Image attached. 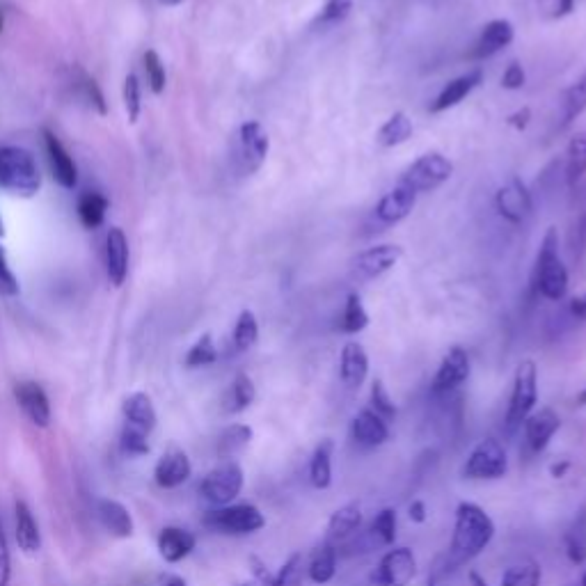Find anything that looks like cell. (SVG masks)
<instances>
[{"mask_svg": "<svg viewBox=\"0 0 586 586\" xmlns=\"http://www.w3.org/2000/svg\"><path fill=\"white\" fill-rule=\"evenodd\" d=\"M493 538L495 522L488 516L486 509H481V506L474 502L458 504L449 550L445 557H440L438 564H435L433 580H429V584H435V580L445 577L449 570H456L470 564L472 559H477L479 554L493 543Z\"/></svg>", "mask_w": 586, "mask_h": 586, "instance_id": "obj_1", "label": "cell"}, {"mask_svg": "<svg viewBox=\"0 0 586 586\" xmlns=\"http://www.w3.org/2000/svg\"><path fill=\"white\" fill-rule=\"evenodd\" d=\"M42 188V172L35 156L23 147H0V190L19 197H35Z\"/></svg>", "mask_w": 586, "mask_h": 586, "instance_id": "obj_2", "label": "cell"}, {"mask_svg": "<svg viewBox=\"0 0 586 586\" xmlns=\"http://www.w3.org/2000/svg\"><path fill=\"white\" fill-rule=\"evenodd\" d=\"M534 289L548 300H561L568 291V271L564 261L559 259V232L557 227H548L541 248H538L534 273H532Z\"/></svg>", "mask_w": 586, "mask_h": 586, "instance_id": "obj_3", "label": "cell"}, {"mask_svg": "<svg viewBox=\"0 0 586 586\" xmlns=\"http://www.w3.org/2000/svg\"><path fill=\"white\" fill-rule=\"evenodd\" d=\"M124 429L120 445L129 456H142L149 451V433L156 429V410L145 392H133L122 403Z\"/></svg>", "mask_w": 586, "mask_h": 586, "instance_id": "obj_4", "label": "cell"}, {"mask_svg": "<svg viewBox=\"0 0 586 586\" xmlns=\"http://www.w3.org/2000/svg\"><path fill=\"white\" fill-rule=\"evenodd\" d=\"M538 403V369L534 360H522L513 378L509 410H506V431L522 429L525 419L534 413Z\"/></svg>", "mask_w": 586, "mask_h": 586, "instance_id": "obj_5", "label": "cell"}, {"mask_svg": "<svg viewBox=\"0 0 586 586\" xmlns=\"http://www.w3.org/2000/svg\"><path fill=\"white\" fill-rule=\"evenodd\" d=\"M204 525L225 536H250L266 527V518L255 504H229L209 511Z\"/></svg>", "mask_w": 586, "mask_h": 586, "instance_id": "obj_6", "label": "cell"}, {"mask_svg": "<svg viewBox=\"0 0 586 586\" xmlns=\"http://www.w3.org/2000/svg\"><path fill=\"white\" fill-rule=\"evenodd\" d=\"M454 174V163L440 152H429L410 163L399 177V184L408 186L413 193H433L442 184H447Z\"/></svg>", "mask_w": 586, "mask_h": 586, "instance_id": "obj_7", "label": "cell"}, {"mask_svg": "<svg viewBox=\"0 0 586 586\" xmlns=\"http://www.w3.org/2000/svg\"><path fill=\"white\" fill-rule=\"evenodd\" d=\"M506 472H509V456L497 438H483L470 451L461 470L463 477L470 481H497L504 479Z\"/></svg>", "mask_w": 586, "mask_h": 586, "instance_id": "obj_8", "label": "cell"}, {"mask_svg": "<svg viewBox=\"0 0 586 586\" xmlns=\"http://www.w3.org/2000/svg\"><path fill=\"white\" fill-rule=\"evenodd\" d=\"M268 149H271V138L264 126L257 120H250L241 124L239 133L234 140V165L241 174H255L261 165H264Z\"/></svg>", "mask_w": 586, "mask_h": 586, "instance_id": "obj_9", "label": "cell"}, {"mask_svg": "<svg viewBox=\"0 0 586 586\" xmlns=\"http://www.w3.org/2000/svg\"><path fill=\"white\" fill-rule=\"evenodd\" d=\"M243 467L236 461H225L204 477L200 483V495L211 506H229L243 490Z\"/></svg>", "mask_w": 586, "mask_h": 586, "instance_id": "obj_10", "label": "cell"}, {"mask_svg": "<svg viewBox=\"0 0 586 586\" xmlns=\"http://www.w3.org/2000/svg\"><path fill=\"white\" fill-rule=\"evenodd\" d=\"M417 575V559L410 548H392L380 557L371 575L374 586H408Z\"/></svg>", "mask_w": 586, "mask_h": 586, "instance_id": "obj_11", "label": "cell"}, {"mask_svg": "<svg viewBox=\"0 0 586 586\" xmlns=\"http://www.w3.org/2000/svg\"><path fill=\"white\" fill-rule=\"evenodd\" d=\"M401 257H403L401 245H394V243L374 245V248L362 250L351 259V273L353 277H358L360 282L378 280V277L390 273L392 268L399 264Z\"/></svg>", "mask_w": 586, "mask_h": 586, "instance_id": "obj_12", "label": "cell"}, {"mask_svg": "<svg viewBox=\"0 0 586 586\" xmlns=\"http://www.w3.org/2000/svg\"><path fill=\"white\" fill-rule=\"evenodd\" d=\"M495 209L506 223L511 225L527 223L534 211V200H532V193H529V188L525 186V181L518 177H511L509 181H504L495 193Z\"/></svg>", "mask_w": 586, "mask_h": 586, "instance_id": "obj_13", "label": "cell"}, {"mask_svg": "<svg viewBox=\"0 0 586 586\" xmlns=\"http://www.w3.org/2000/svg\"><path fill=\"white\" fill-rule=\"evenodd\" d=\"M472 364H470V355H467L465 348L454 346L449 348V353L442 358L438 371H435L433 383H431V392L433 394H451L458 387L467 383L470 378Z\"/></svg>", "mask_w": 586, "mask_h": 586, "instance_id": "obj_14", "label": "cell"}, {"mask_svg": "<svg viewBox=\"0 0 586 586\" xmlns=\"http://www.w3.org/2000/svg\"><path fill=\"white\" fill-rule=\"evenodd\" d=\"M14 399H17L23 415L30 419V424L46 429L51 424V403L46 397L44 387L35 380H21L14 385Z\"/></svg>", "mask_w": 586, "mask_h": 586, "instance_id": "obj_15", "label": "cell"}, {"mask_svg": "<svg viewBox=\"0 0 586 586\" xmlns=\"http://www.w3.org/2000/svg\"><path fill=\"white\" fill-rule=\"evenodd\" d=\"M415 204H417V193H413L408 186H403L397 181V186L387 190V193L380 197L374 213L380 225L392 227V225H399L401 220H406L410 213H413Z\"/></svg>", "mask_w": 586, "mask_h": 586, "instance_id": "obj_16", "label": "cell"}, {"mask_svg": "<svg viewBox=\"0 0 586 586\" xmlns=\"http://www.w3.org/2000/svg\"><path fill=\"white\" fill-rule=\"evenodd\" d=\"M525 440L527 447L534 451V454H541V451L548 449L554 435L561 429V417L557 410L552 408H538L532 415L525 419Z\"/></svg>", "mask_w": 586, "mask_h": 586, "instance_id": "obj_17", "label": "cell"}, {"mask_svg": "<svg viewBox=\"0 0 586 586\" xmlns=\"http://www.w3.org/2000/svg\"><path fill=\"white\" fill-rule=\"evenodd\" d=\"M351 438L362 449H376L383 447L390 440V424L383 417L376 415L371 408H362L358 415L353 417L351 424Z\"/></svg>", "mask_w": 586, "mask_h": 586, "instance_id": "obj_18", "label": "cell"}, {"mask_svg": "<svg viewBox=\"0 0 586 586\" xmlns=\"http://www.w3.org/2000/svg\"><path fill=\"white\" fill-rule=\"evenodd\" d=\"M516 37V30H513V23L506 19H493L483 26L477 44L472 46L470 60H486L493 58L495 53L504 51L506 46L513 42Z\"/></svg>", "mask_w": 586, "mask_h": 586, "instance_id": "obj_19", "label": "cell"}, {"mask_svg": "<svg viewBox=\"0 0 586 586\" xmlns=\"http://www.w3.org/2000/svg\"><path fill=\"white\" fill-rule=\"evenodd\" d=\"M106 275L113 287H122L129 275V241L120 227H110L106 236Z\"/></svg>", "mask_w": 586, "mask_h": 586, "instance_id": "obj_20", "label": "cell"}, {"mask_svg": "<svg viewBox=\"0 0 586 586\" xmlns=\"http://www.w3.org/2000/svg\"><path fill=\"white\" fill-rule=\"evenodd\" d=\"M42 136H44V147H46V156H49L53 177L58 179V184L62 188H67V190L76 188V184H78V168H76L74 158L69 156L65 145H62L55 133H51L49 129H44Z\"/></svg>", "mask_w": 586, "mask_h": 586, "instance_id": "obj_21", "label": "cell"}, {"mask_svg": "<svg viewBox=\"0 0 586 586\" xmlns=\"http://www.w3.org/2000/svg\"><path fill=\"white\" fill-rule=\"evenodd\" d=\"M190 474H193V465H190L186 451L181 449H170L168 454L158 458V463L154 467V479L158 486L165 490L184 486L190 479Z\"/></svg>", "mask_w": 586, "mask_h": 586, "instance_id": "obj_22", "label": "cell"}, {"mask_svg": "<svg viewBox=\"0 0 586 586\" xmlns=\"http://www.w3.org/2000/svg\"><path fill=\"white\" fill-rule=\"evenodd\" d=\"M369 376V355L360 342H346L339 355V378L346 387L358 390Z\"/></svg>", "mask_w": 586, "mask_h": 586, "instance_id": "obj_23", "label": "cell"}, {"mask_svg": "<svg viewBox=\"0 0 586 586\" xmlns=\"http://www.w3.org/2000/svg\"><path fill=\"white\" fill-rule=\"evenodd\" d=\"M483 81V71L481 69H472L467 71V74L454 78V81H449L445 87H442V92L435 97V101L431 104V113H445V110L454 108L461 104V101L470 94L472 90H477Z\"/></svg>", "mask_w": 586, "mask_h": 586, "instance_id": "obj_24", "label": "cell"}, {"mask_svg": "<svg viewBox=\"0 0 586 586\" xmlns=\"http://www.w3.org/2000/svg\"><path fill=\"white\" fill-rule=\"evenodd\" d=\"M197 538L193 532H188L184 527H165L158 534V552L168 564H179L184 561L190 552L195 550Z\"/></svg>", "mask_w": 586, "mask_h": 586, "instance_id": "obj_25", "label": "cell"}, {"mask_svg": "<svg viewBox=\"0 0 586 586\" xmlns=\"http://www.w3.org/2000/svg\"><path fill=\"white\" fill-rule=\"evenodd\" d=\"M94 513H97V520L108 534L117 538L133 536V518L124 504L104 497V500H99L97 506H94Z\"/></svg>", "mask_w": 586, "mask_h": 586, "instance_id": "obj_26", "label": "cell"}, {"mask_svg": "<svg viewBox=\"0 0 586 586\" xmlns=\"http://www.w3.org/2000/svg\"><path fill=\"white\" fill-rule=\"evenodd\" d=\"M14 536H17L19 548L26 554H35L42 548V534H39L35 516L23 500L14 502Z\"/></svg>", "mask_w": 586, "mask_h": 586, "instance_id": "obj_27", "label": "cell"}, {"mask_svg": "<svg viewBox=\"0 0 586 586\" xmlns=\"http://www.w3.org/2000/svg\"><path fill=\"white\" fill-rule=\"evenodd\" d=\"M257 399V387L252 383V378L248 374H236L232 380V385L227 387L225 399H223V408L229 415H239L243 410H248L252 403Z\"/></svg>", "mask_w": 586, "mask_h": 586, "instance_id": "obj_28", "label": "cell"}, {"mask_svg": "<svg viewBox=\"0 0 586 586\" xmlns=\"http://www.w3.org/2000/svg\"><path fill=\"white\" fill-rule=\"evenodd\" d=\"M362 525V506L358 502H348L332 513L328 520V536L332 541H344L353 536Z\"/></svg>", "mask_w": 586, "mask_h": 586, "instance_id": "obj_29", "label": "cell"}, {"mask_svg": "<svg viewBox=\"0 0 586 586\" xmlns=\"http://www.w3.org/2000/svg\"><path fill=\"white\" fill-rule=\"evenodd\" d=\"M332 454H335V440H321L316 445L310 461V483L316 490H328L332 486Z\"/></svg>", "mask_w": 586, "mask_h": 586, "instance_id": "obj_30", "label": "cell"}, {"mask_svg": "<svg viewBox=\"0 0 586 586\" xmlns=\"http://www.w3.org/2000/svg\"><path fill=\"white\" fill-rule=\"evenodd\" d=\"M307 575H310V580L316 586L332 582V577L337 575V550L330 543H323L312 552L310 564H307Z\"/></svg>", "mask_w": 586, "mask_h": 586, "instance_id": "obj_31", "label": "cell"}, {"mask_svg": "<svg viewBox=\"0 0 586 586\" xmlns=\"http://www.w3.org/2000/svg\"><path fill=\"white\" fill-rule=\"evenodd\" d=\"M410 138H413V122L406 113H394L376 133L380 147H399Z\"/></svg>", "mask_w": 586, "mask_h": 586, "instance_id": "obj_32", "label": "cell"}, {"mask_svg": "<svg viewBox=\"0 0 586 586\" xmlns=\"http://www.w3.org/2000/svg\"><path fill=\"white\" fill-rule=\"evenodd\" d=\"M252 435H255V431L248 424H229L218 438V456L232 461L236 454H241L250 445Z\"/></svg>", "mask_w": 586, "mask_h": 586, "instance_id": "obj_33", "label": "cell"}, {"mask_svg": "<svg viewBox=\"0 0 586 586\" xmlns=\"http://www.w3.org/2000/svg\"><path fill=\"white\" fill-rule=\"evenodd\" d=\"M106 211H108V200L101 193H87L81 195L78 200V218L87 229H97L104 225L106 220Z\"/></svg>", "mask_w": 586, "mask_h": 586, "instance_id": "obj_34", "label": "cell"}, {"mask_svg": "<svg viewBox=\"0 0 586 586\" xmlns=\"http://www.w3.org/2000/svg\"><path fill=\"white\" fill-rule=\"evenodd\" d=\"M543 568L532 559L518 561L504 570L500 586H541Z\"/></svg>", "mask_w": 586, "mask_h": 586, "instance_id": "obj_35", "label": "cell"}, {"mask_svg": "<svg viewBox=\"0 0 586 586\" xmlns=\"http://www.w3.org/2000/svg\"><path fill=\"white\" fill-rule=\"evenodd\" d=\"M397 532H399V516L397 511L390 509H383L371 522V538L378 545H383V548H392L394 543H397Z\"/></svg>", "mask_w": 586, "mask_h": 586, "instance_id": "obj_36", "label": "cell"}, {"mask_svg": "<svg viewBox=\"0 0 586 586\" xmlns=\"http://www.w3.org/2000/svg\"><path fill=\"white\" fill-rule=\"evenodd\" d=\"M259 339V323H257V316L252 314L250 310H243L239 314V319H236V326L232 332V344L239 353L250 351L252 346L257 344Z\"/></svg>", "mask_w": 586, "mask_h": 586, "instance_id": "obj_37", "label": "cell"}, {"mask_svg": "<svg viewBox=\"0 0 586 586\" xmlns=\"http://www.w3.org/2000/svg\"><path fill=\"white\" fill-rule=\"evenodd\" d=\"M586 174V136H575L566 149V179L575 186Z\"/></svg>", "mask_w": 586, "mask_h": 586, "instance_id": "obj_38", "label": "cell"}, {"mask_svg": "<svg viewBox=\"0 0 586 586\" xmlns=\"http://www.w3.org/2000/svg\"><path fill=\"white\" fill-rule=\"evenodd\" d=\"M367 326L369 314L364 310L362 298L358 293H351V296L346 298V307L342 314V332H346V335H358V332H362Z\"/></svg>", "mask_w": 586, "mask_h": 586, "instance_id": "obj_39", "label": "cell"}, {"mask_svg": "<svg viewBox=\"0 0 586 586\" xmlns=\"http://www.w3.org/2000/svg\"><path fill=\"white\" fill-rule=\"evenodd\" d=\"M369 403H371V410H374L376 415L383 417L387 424L397 419V413H399L397 403H394V399L390 397V392H387V387H385V383L380 378H376L374 383H371Z\"/></svg>", "mask_w": 586, "mask_h": 586, "instance_id": "obj_40", "label": "cell"}, {"mask_svg": "<svg viewBox=\"0 0 586 586\" xmlns=\"http://www.w3.org/2000/svg\"><path fill=\"white\" fill-rule=\"evenodd\" d=\"M218 360V348L213 344V337L209 332L197 339V342L190 346V351L186 353V367L190 369H200V367H209Z\"/></svg>", "mask_w": 586, "mask_h": 586, "instance_id": "obj_41", "label": "cell"}, {"mask_svg": "<svg viewBox=\"0 0 586 586\" xmlns=\"http://www.w3.org/2000/svg\"><path fill=\"white\" fill-rule=\"evenodd\" d=\"M76 97L83 101L85 106H90L97 110L99 115H106L108 108H106V99H104V92L99 90V85L94 78H90L87 74H78V81H76Z\"/></svg>", "mask_w": 586, "mask_h": 586, "instance_id": "obj_42", "label": "cell"}, {"mask_svg": "<svg viewBox=\"0 0 586 586\" xmlns=\"http://www.w3.org/2000/svg\"><path fill=\"white\" fill-rule=\"evenodd\" d=\"M586 110V69L580 81L570 85L564 94V122L570 124Z\"/></svg>", "mask_w": 586, "mask_h": 586, "instance_id": "obj_43", "label": "cell"}, {"mask_svg": "<svg viewBox=\"0 0 586 586\" xmlns=\"http://www.w3.org/2000/svg\"><path fill=\"white\" fill-rule=\"evenodd\" d=\"M142 65H145L147 71V83L152 87L154 94H163L165 83H168V74H165V65L161 60V55L156 51H147L142 55Z\"/></svg>", "mask_w": 586, "mask_h": 586, "instance_id": "obj_44", "label": "cell"}, {"mask_svg": "<svg viewBox=\"0 0 586 586\" xmlns=\"http://www.w3.org/2000/svg\"><path fill=\"white\" fill-rule=\"evenodd\" d=\"M124 108H126V115H129V122L136 124L142 110L140 81L136 74H129L124 78Z\"/></svg>", "mask_w": 586, "mask_h": 586, "instance_id": "obj_45", "label": "cell"}, {"mask_svg": "<svg viewBox=\"0 0 586 586\" xmlns=\"http://www.w3.org/2000/svg\"><path fill=\"white\" fill-rule=\"evenodd\" d=\"M300 575H303V554L296 552L277 570L271 586H298Z\"/></svg>", "mask_w": 586, "mask_h": 586, "instance_id": "obj_46", "label": "cell"}, {"mask_svg": "<svg viewBox=\"0 0 586 586\" xmlns=\"http://www.w3.org/2000/svg\"><path fill=\"white\" fill-rule=\"evenodd\" d=\"M353 12V0H326L323 5L319 23L323 26H330V23H342L348 14Z\"/></svg>", "mask_w": 586, "mask_h": 586, "instance_id": "obj_47", "label": "cell"}, {"mask_svg": "<svg viewBox=\"0 0 586 586\" xmlns=\"http://www.w3.org/2000/svg\"><path fill=\"white\" fill-rule=\"evenodd\" d=\"M19 280L17 275H14V271L10 268V261H7V255L5 250L0 248V293L3 296H19Z\"/></svg>", "mask_w": 586, "mask_h": 586, "instance_id": "obj_48", "label": "cell"}, {"mask_svg": "<svg viewBox=\"0 0 586 586\" xmlns=\"http://www.w3.org/2000/svg\"><path fill=\"white\" fill-rule=\"evenodd\" d=\"M586 252V213L577 218V223L570 229V255L575 261H580Z\"/></svg>", "mask_w": 586, "mask_h": 586, "instance_id": "obj_49", "label": "cell"}, {"mask_svg": "<svg viewBox=\"0 0 586 586\" xmlns=\"http://www.w3.org/2000/svg\"><path fill=\"white\" fill-rule=\"evenodd\" d=\"M525 83H527L525 69H522L520 62H511V65L506 67L504 74H502V87L504 90H522Z\"/></svg>", "mask_w": 586, "mask_h": 586, "instance_id": "obj_50", "label": "cell"}, {"mask_svg": "<svg viewBox=\"0 0 586 586\" xmlns=\"http://www.w3.org/2000/svg\"><path fill=\"white\" fill-rule=\"evenodd\" d=\"M10 575H12L10 548H7L3 522H0V586H10Z\"/></svg>", "mask_w": 586, "mask_h": 586, "instance_id": "obj_51", "label": "cell"}, {"mask_svg": "<svg viewBox=\"0 0 586 586\" xmlns=\"http://www.w3.org/2000/svg\"><path fill=\"white\" fill-rule=\"evenodd\" d=\"M529 122H532V108H529V106L520 108V110H516V113H511L509 117H506V124H509L511 129L520 131V133L527 129Z\"/></svg>", "mask_w": 586, "mask_h": 586, "instance_id": "obj_52", "label": "cell"}, {"mask_svg": "<svg viewBox=\"0 0 586 586\" xmlns=\"http://www.w3.org/2000/svg\"><path fill=\"white\" fill-rule=\"evenodd\" d=\"M566 554H568L570 564H575V566H582L584 559H586L584 545L580 541H577L575 536H568L566 538Z\"/></svg>", "mask_w": 586, "mask_h": 586, "instance_id": "obj_53", "label": "cell"}, {"mask_svg": "<svg viewBox=\"0 0 586 586\" xmlns=\"http://www.w3.org/2000/svg\"><path fill=\"white\" fill-rule=\"evenodd\" d=\"M408 518L415 525H424L426 518H429V511H426V502L424 500H413L408 504Z\"/></svg>", "mask_w": 586, "mask_h": 586, "instance_id": "obj_54", "label": "cell"}, {"mask_svg": "<svg viewBox=\"0 0 586 586\" xmlns=\"http://www.w3.org/2000/svg\"><path fill=\"white\" fill-rule=\"evenodd\" d=\"M568 312L575 321H586V293H580V296L570 298Z\"/></svg>", "mask_w": 586, "mask_h": 586, "instance_id": "obj_55", "label": "cell"}, {"mask_svg": "<svg viewBox=\"0 0 586 586\" xmlns=\"http://www.w3.org/2000/svg\"><path fill=\"white\" fill-rule=\"evenodd\" d=\"M570 467H573V463H570L568 458H561V461H554V463L550 465V477H552V479H564L566 474H568Z\"/></svg>", "mask_w": 586, "mask_h": 586, "instance_id": "obj_56", "label": "cell"}, {"mask_svg": "<svg viewBox=\"0 0 586 586\" xmlns=\"http://www.w3.org/2000/svg\"><path fill=\"white\" fill-rule=\"evenodd\" d=\"M467 582H470V586H488V582L483 580L477 570H470V573H467Z\"/></svg>", "mask_w": 586, "mask_h": 586, "instance_id": "obj_57", "label": "cell"}, {"mask_svg": "<svg viewBox=\"0 0 586 586\" xmlns=\"http://www.w3.org/2000/svg\"><path fill=\"white\" fill-rule=\"evenodd\" d=\"M165 586H188V584H186L184 577L172 575V577H168V582H165Z\"/></svg>", "mask_w": 586, "mask_h": 586, "instance_id": "obj_58", "label": "cell"}, {"mask_svg": "<svg viewBox=\"0 0 586 586\" xmlns=\"http://www.w3.org/2000/svg\"><path fill=\"white\" fill-rule=\"evenodd\" d=\"M575 406H586V387L575 397Z\"/></svg>", "mask_w": 586, "mask_h": 586, "instance_id": "obj_59", "label": "cell"}, {"mask_svg": "<svg viewBox=\"0 0 586 586\" xmlns=\"http://www.w3.org/2000/svg\"><path fill=\"white\" fill-rule=\"evenodd\" d=\"M158 3L165 5V7H177V5L184 3V0H158Z\"/></svg>", "mask_w": 586, "mask_h": 586, "instance_id": "obj_60", "label": "cell"}, {"mask_svg": "<svg viewBox=\"0 0 586 586\" xmlns=\"http://www.w3.org/2000/svg\"><path fill=\"white\" fill-rule=\"evenodd\" d=\"M3 26H5V14L0 12V33H3Z\"/></svg>", "mask_w": 586, "mask_h": 586, "instance_id": "obj_61", "label": "cell"}, {"mask_svg": "<svg viewBox=\"0 0 586 586\" xmlns=\"http://www.w3.org/2000/svg\"><path fill=\"white\" fill-rule=\"evenodd\" d=\"M0 236H5V223H3V218H0Z\"/></svg>", "mask_w": 586, "mask_h": 586, "instance_id": "obj_62", "label": "cell"}, {"mask_svg": "<svg viewBox=\"0 0 586 586\" xmlns=\"http://www.w3.org/2000/svg\"><path fill=\"white\" fill-rule=\"evenodd\" d=\"M582 586H586V570L582 573Z\"/></svg>", "mask_w": 586, "mask_h": 586, "instance_id": "obj_63", "label": "cell"}]
</instances>
